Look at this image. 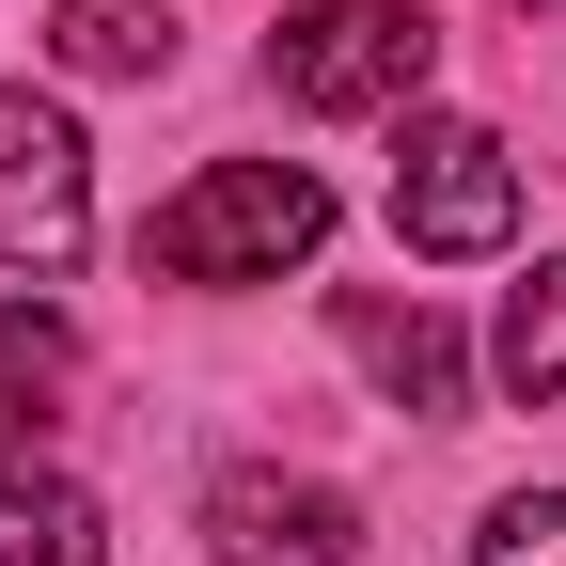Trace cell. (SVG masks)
Listing matches in <instances>:
<instances>
[{"instance_id": "obj_1", "label": "cell", "mask_w": 566, "mask_h": 566, "mask_svg": "<svg viewBox=\"0 0 566 566\" xmlns=\"http://www.w3.org/2000/svg\"><path fill=\"white\" fill-rule=\"evenodd\" d=\"M315 237H331V189L300 158H221V174H189L142 221V268H174V283H283V268H315Z\"/></svg>"}, {"instance_id": "obj_2", "label": "cell", "mask_w": 566, "mask_h": 566, "mask_svg": "<svg viewBox=\"0 0 566 566\" xmlns=\"http://www.w3.org/2000/svg\"><path fill=\"white\" fill-rule=\"evenodd\" d=\"M268 80L300 95V111H409L424 80H441V32L409 17V0H300V17L268 32Z\"/></svg>"}, {"instance_id": "obj_3", "label": "cell", "mask_w": 566, "mask_h": 566, "mask_svg": "<svg viewBox=\"0 0 566 566\" xmlns=\"http://www.w3.org/2000/svg\"><path fill=\"white\" fill-rule=\"evenodd\" d=\"M80 252H95V158H80V111L32 95V80H0V268L63 283Z\"/></svg>"}, {"instance_id": "obj_4", "label": "cell", "mask_w": 566, "mask_h": 566, "mask_svg": "<svg viewBox=\"0 0 566 566\" xmlns=\"http://www.w3.org/2000/svg\"><path fill=\"white\" fill-rule=\"evenodd\" d=\"M394 237L441 252V268L504 252V237H520V158H504L472 111H409V142H394Z\"/></svg>"}, {"instance_id": "obj_5", "label": "cell", "mask_w": 566, "mask_h": 566, "mask_svg": "<svg viewBox=\"0 0 566 566\" xmlns=\"http://www.w3.org/2000/svg\"><path fill=\"white\" fill-rule=\"evenodd\" d=\"M205 551L221 566H363V520H346L315 472H268L252 457V472L205 488Z\"/></svg>"}, {"instance_id": "obj_6", "label": "cell", "mask_w": 566, "mask_h": 566, "mask_svg": "<svg viewBox=\"0 0 566 566\" xmlns=\"http://www.w3.org/2000/svg\"><path fill=\"white\" fill-rule=\"evenodd\" d=\"M346 346H363V378H378L394 409H424V424L472 409V346H457V315H424V300H346Z\"/></svg>"}, {"instance_id": "obj_7", "label": "cell", "mask_w": 566, "mask_h": 566, "mask_svg": "<svg viewBox=\"0 0 566 566\" xmlns=\"http://www.w3.org/2000/svg\"><path fill=\"white\" fill-rule=\"evenodd\" d=\"M0 566H95V504L17 441H0Z\"/></svg>"}, {"instance_id": "obj_8", "label": "cell", "mask_w": 566, "mask_h": 566, "mask_svg": "<svg viewBox=\"0 0 566 566\" xmlns=\"http://www.w3.org/2000/svg\"><path fill=\"white\" fill-rule=\"evenodd\" d=\"M48 48H63V80H158L174 63V0H63Z\"/></svg>"}, {"instance_id": "obj_9", "label": "cell", "mask_w": 566, "mask_h": 566, "mask_svg": "<svg viewBox=\"0 0 566 566\" xmlns=\"http://www.w3.org/2000/svg\"><path fill=\"white\" fill-rule=\"evenodd\" d=\"M488 363H504L520 409H566V268H535L520 300H504V346H488Z\"/></svg>"}, {"instance_id": "obj_10", "label": "cell", "mask_w": 566, "mask_h": 566, "mask_svg": "<svg viewBox=\"0 0 566 566\" xmlns=\"http://www.w3.org/2000/svg\"><path fill=\"white\" fill-rule=\"evenodd\" d=\"M472 566H566V488H520V504H488Z\"/></svg>"}, {"instance_id": "obj_11", "label": "cell", "mask_w": 566, "mask_h": 566, "mask_svg": "<svg viewBox=\"0 0 566 566\" xmlns=\"http://www.w3.org/2000/svg\"><path fill=\"white\" fill-rule=\"evenodd\" d=\"M63 378H80L63 315H48V300H17V315H0V394H63Z\"/></svg>"}]
</instances>
